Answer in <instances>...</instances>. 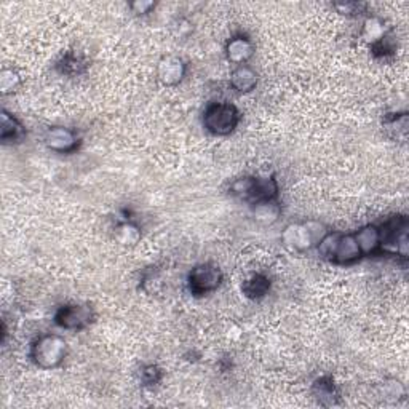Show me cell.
Returning <instances> with one entry per match:
<instances>
[{
	"instance_id": "cell-12",
	"label": "cell",
	"mask_w": 409,
	"mask_h": 409,
	"mask_svg": "<svg viewBox=\"0 0 409 409\" xmlns=\"http://www.w3.org/2000/svg\"><path fill=\"white\" fill-rule=\"evenodd\" d=\"M278 196V182L274 178H254L253 191L248 202L258 203L265 200H275Z\"/></svg>"
},
{
	"instance_id": "cell-6",
	"label": "cell",
	"mask_w": 409,
	"mask_h": 409,
	"mask_svg": "<svg viewBox=\"0 0 409 409\" xmlns=\"http://www.w3.org/2000/svg\"><path fill=\"white\" fill-rule=\"evenodd\" d=\"M95 315L90 305L69 304L59 307L55 315V321L59 328L64 330H82L93 321Z\"/></svg>"
},
{
	"instance_id": "cell-10",
	"label": "cell",
	"mask_w": 409,
	"mask_h": 409,
	"mask_svg": "<svg viewBox=\"0 0 409 409\" xmlns=\"http://www.w3.org/2000/svg\"><path fill=\"white\" fill-rule=\"evenodd\" d=\"M360 258H361V251H360V248H358L355 235H342L341 234L334 256H332V263L350 264V263H355V260L360 259Z\"/></svg>"
},
{
	"instance_id": "cell-20",
	"label": "cell",
	"mask_w": 409,
	"mask_h": 409,
	"mask_svg": "<svg viewBox=\"0 0 409 409\" xmlns=\"http://www.w3.org/2000/svg\"><path fill=\"white\" fill-rule=\"evenodd\" d=\"M19 85H21V77L17 70L10 68L2 69V73H0V91H2V95L13 93L19 88Z\"/></svg>"
},
{
	"instance_id": "cell-22",
	"label": "cell",
	"mask_w": 409,
	"mask_h": 409,
	"mask_svg": "<svg viewBox=\"0 0 409 409\" xmlns=\"http://www.w3.org/2000/svg\"><path fill=\"white\" fill-rule=\"evenodd\" d=\"M162 379V371L160 368L155 365H147L142 368L141 371V381L144 386H155Z\"/></svg>"
},
{
	"instance_id": "cell-3",
	"label": "cell",
	"mask_w": 409,
	"mask_h": 409,
	"mask_svg": "<svg viewBox=\"0 0 409 409\" xmlns=\"http://www.w3.org/2000/svg\"><path fill=\"white\" fill-rule=\"evenodd\" d=\"M240 112L229 102H214L208 106L203 114V125L209 133L216 136H227L237 128Z\"/></svg>"
},
{
	"instance_id": "cell-8",
	"label": "cell",
	"mask_w": 409,
	"mask_h": 409,
	"mask_svg": "<svg viewBox=\"0 0 409 409\" xmlns=\"http://www.w3.org/2000/svg\"><path fill=\"white\" fill-rule=\"evenodd\" d=\"M187 73V66L181 58L176 56H165L157 66L158 80L167 86H175L181 84Z\"/></svg>"
},
{
	"instance_id": "cell-24",
	"label": "cell",
	"mask_w": 409,
	"mask_h": 409,
	"mask_svg": "<svg viewBox=\"0 0 409 409\" xmlns=\"http://www.w3.org/2000/svg\"><path fill=\"white\" fill-rule=\"evenodd\" d=\"M130 7L133 12L137 15H147L153 7H155V3L151 2V0H136V2L130 3Z\"/></svg>"
},
{
	"instance_id": "cell-2",
	"label": "cell",
	"mask_w": 409,
	"mask_h": 409,
	"mask_svg": "<svg viewBox=\"0 0 409 409\" xmlns=\"http://www.w3.org/2000/svg\"><path fill=\"white\" fill-rule=\"evenodd\" d=\"M68 344L61 336L45 334L35 339L30 345V360L42 370H55L64 361Z\"/></svg>"
},
{
	"instance_id": "cell-14",
	"label": "cell",
	"mask_w": 409,
	"mask_h": 409,
	"mask_svg": "<svg viewBox=\"0 0 409 409\" xmlns=\"http://www.w3.org/2000/svg\"><path fill=\"white\" fill-rule=\"evenodd\" d=\"M230 85L234 90H237L238 93H249L256 88L258 85V75L254 70L248 66H238L230 75Z\"/></svg>"
},
{
	"instance_id": "cell-7",
	"label": "cell",
	"mask_w": 409,
	"mask_h": 409,
	"mask_svg": "<svg viewBox=\"0 0 409 409\" xmlns=\"http://www.w3.org/2000/svg\"><path fill=\"white\" fill-rule=\"evenodd\" d=\"M45 144L50 151L59 152V153H69L74 152L79 146V137L75 133L69 128L64 126H55L50 128L45 135Z\"/></svg>"
},
{
	"instance_id": "cell-19",
	"label": "cell",
	"mask_w": 409,
	"mask_h": 409,
	"mask_svg": "<svg viewBox=\"0 0 409 409\" xmlns=\"http://www.w3.org/2000/svg\"><path fill=\"white\" fill-rule=\"evenodd\" d=\"M387 32H386V28H383V23L381 19L377 18H368L365 26H363V32H361V37L365 42L376 45L379 40H382L386 37Z\"/></svg>"
},
{
	"instance_id": "cell-21",
	"label": "cell",
	"mask_w": 409,
	"mask_h": 409,
	"mask_svg": "<svg viewBox=\"0 0 409 409\" xmlns=\"http://www.w3.org/2000/svg\"><path fill=\"white\" fill-rule=\"evenodd\" d=\"M339 237H341V234L328 232L323 238L320 240L316 247H318V253H320L321 258L332 260V256H334L337 242H339Z\"/></svg>"
},
{
	"instance_id": "cell-23",
	"label": "cell",
	"mask_w": 409,
	"mask_h": 409,
	"mask_svg": "<svg viewBox=\"0 0 409 409\" xmlns=\"http://www.w3.org/2000/svg\"><path fill=\"white\" fill-rule=\"evenodd\" d=\"M84 61L80 58H77L75 55H68L66 58L59 63V68L63 69V73L66 74H79L80 68H84Z\"/></svg>"
},
{
	"instance_id": "cell-16",
	"label": "cell",
	"mask_w": 409,
	"mask_h": 409,
	"mask_svg": "<svg viewBox=\"0 0 409 409\" xmlns=\"http://www.w3.org/2000/svg\"><path fill=\"white\" fill-rule=\"evenodd\" d=\"M314 395L321 405H334L336 398L339 397V393L336 390L334 381L330 376L320 377L314 383Z\"/></svg>"
},
{
	"instance_id": "cell-17",
	"label": "cell",
	"mask_w": 409,
	"mask_h": 409,
	"mask_svg": "<svg viewBox=\"0 0 409 409\" xmlns=\"http://www.w3.org/2000/svg\"><path fill=\"white\" fill-rule=\"evenodd\" d=\"M253 214L256 221L263 224H274L280 218L281 208L280 204L275 200H265V202H258L253 203Z\"/></svg>"
},
{
	"instance_id": "cell-9",
	"label": "cell",
	"mask_w": 409,
	"mask_h": 409,
	"mask_svg": "<svg viewBox=\"0 0 409 409\" xmlns=\"http://www.w3.org/2000/svg\"><path fill=\"white\" fill-rule=\"evenodd\" d=\"M254 55V45L247 35H235L226 45V56L230 63L243 66Z\"/></svg>"
},
{
	"instance_id": "cell-13",
	"label": "cell",
	"mask_w": 409,
	"mask_h": 409,
	"mask_svg": "<svg viewBox=\"0 0 409 409\" xmlns=\"http://www.w3.org/2000/svg\"><path fill=\"white\" fill-rule=\"evenodd\" d=\"M355 240L361 256L374 254L377 249H381L379 227L376 226H365L361 230H358V234H355Z\"/></svg>"
},
{
	"instance_id": "cell-1",
	"label": "cell",
	"mask_w": 409,
	"mask_h": 409,
	"mask_svg": "<svg viewBox=\"0 0 409 409\" xmlns=\"http://www.w3.org/2000/svg\"><path fill=\"white\" fill-rule=\"evenodd\" d=\"M326 234V227L321 222H296L286 226L281 232V243L291 251H307L318 245Z\"/></svg>"
},
{
	"instance_id": "cell-11",
	"label": "cell",
	"mask_w": 409,
	"mask_h": 409,
	"mask_svg": "<svg viewBox=\"0 0 409 409\" xmlns=\"http://www.w3.org/2000/svg\"><path fill=\"white\" fill-rule=\"evenodd\" d=\"M24 136L26 130L24 126L19 124L17 117L8 114L7 111H2V115H0V140L7 144V142L21 141Z\"/></svg>"
},
{
	"instance_id": "cell-5",
	"label": "cell",
	"mask_w": 409,
	"mask_h": 409,
	"mask_svg": "<svg viewBox=\"0 0 409 409\" xmlns=\"http://www.w3.org/2000/svg\"><path fill=\"white\" fill-rule=\"evenodd\" d=\"M224 275L221 269L214 264H200L191 270L187 278L189 289L192 294L203 296L218 289L222 283Z\"/></svg>"
},
{
	"instance_id": "cell-4",
	"label": "cell",
	"mask_w": 409,
	"mask_h": 409,
	"mask_svg": "<svg viewBox=\"0 0 409 409\" xmlns=\"http://www.w3.org/2000/svg\"><path fill=\"white\" fill-rule=\"evenodd\" d=\"M408 219L406 216H393L379 229L381 248L383 251L408 258L409 238H408Z\"/></svg>"
},
{
	"instance_id": "cell-18",
	"label": "cell",
	"mask_w": 409,
	"mask_h": 409,
	"mask_svg": "<svg viewBox=\"0 0 409 409\" xmlns=\"http://www.w3.org/2000/svg\"><path fill=\"white\" fill-rule=\"evenodd\" d=\"M115 240L124 247H135L141 240V230L133 222H122L115 227Z\"/></svg>"
},
{
	"instance_id": "cell-15",
	"label": "cell",
	"mask_w": 409,
	"mask_h": 409,
	"mask_svg": "<svg viewBox=\"0 0 409 409\" xmlns=\"http://www.w3.org/2000/svg\"><path fill=\"white\" fill-rule=\"evenodd\" d=\"M270 280L263 274H256L242 285L243 294L249 299H260L269 293Z\"/></svg>"
}]
</instances>
